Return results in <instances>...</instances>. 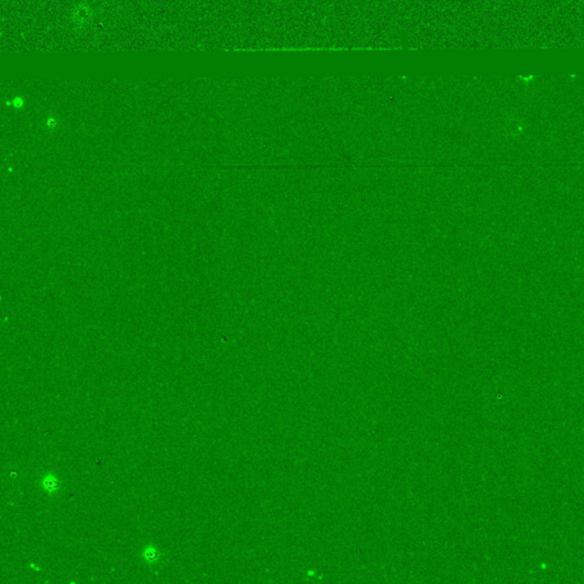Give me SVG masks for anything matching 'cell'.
<instances>
[{"instance_id": "obj_1", "label": "cell", "mask_w": 584, "mask_h": 584, "mask_svg": "<svg viewBox=\"0 0 584 584\" xmlns=\"http://www.w3.org/2000/svg\"><path fill=\"white\" fill-rule=\"evenodd\" d=\"M40 486L46 494L54 495L61 489V480L55 473L48 472L44 474V476L41 477Z\"/></svg>"}, {"instance_id": "obj_2", "label": "cell", "mask_w": 584, "mask_h": 584, "mask_svg": "<svg viewBox=\"0 0 584 584\" xmlns=\"http://www.w3.org/2000/svg\"><path fill=\"white\" fill-rule=\"evenodd\" d=\"M141 558L144 561V564L148 565L149 567H153L159 565V562L162 558V554L161 551L159 550V548H157L156 545L146 544L143 547V549L141 551Z\"/></svg>"}, {"instance_id": "obj_3", "label": "cell", "mask_w": 584, "mask_h": 584, "mask_svg": "<svg viewBox=\"0 0 584 584\" xmlns=\"http://www.w3.org/2000/svg\"><path fill=\"white\" fill-rule=\"evenodd\" d=\"M91 18V13L89 8H87L85 5H80L79 8L77 7L73 12V23L78 25V27H85L86 23H88Z\"/></svg>"}, {"instance_id": "obj_4", "label": "cell", "mask_w": 584, "mask_h": 584, "mask_svg": "<svg viewBox=\"0 0 584 584\" xmlns=\"http://www.w3.org/2000/svg\"><path fill=\"white\" fill-rule=\"evenodd\" d=\"M13 104H14L15 107H21V106L23 105V100H22V98H21V97H18V96L15 97L14 100H13Z\"/></svg>"}, {"instance_id": "obj_5", "label": "cell", "mask_w": 584, "mask_h": 584, "mask_svg": "<svg viewBox=\"0 0 584 584\" xmlns=\"http://www.w3.org/2000/svg\"><path fill=\"white\" fill-rule=\"evenodd\" d=\"M47 122H48V123H47L48 126H51V127L56 126V120H55V119H49V120H48Z\"/></svg>"}, {"instance_id": "obj_6", "label": "cell", "mask_w": 584, "mask_h": 584, "mask_svg": "<svg viewBox=\"0 0 584 584\" xmlns=\"http://www.w3.org/2000/svg\"><path fill=\"white\" fill-rule=\"evenodd\" d=\"M30 567L33 568V570H35V571H41V568H40L38 565H35V564H30Z\"/></svg>"}]
</instances>
